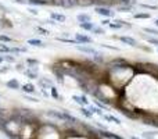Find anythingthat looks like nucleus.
<instances>
[{"label": "nucleus", "instance_id": "f257e3e1", "mask_svg": "<svg viewBox=\"0 0 158 139\" xmlns=\"http://www.w3.org/2000/svg\"><path fill=\"white\" fill-rule=\"evenodd\" d=\"M33 139H64V131L50 123L38 124Z\"/></svg>", "mask_w": 158, "mask_h": 139}, {"label": "nucleus", "instance_id": "f03ea898", "mask_svg": "<svg viewBox=\"0 0 158 139\" xmlns=\"http://www.w3.org/2000/svg\"><path fill=\"white\" fill-rule=\"evenodd\" d=\"M94 11L98 14V15H103L106 17V18H111V17H114V11L111 10V8L108 7H101V6H96L94 7Z\"/></svg>", "mask_w": 158, "mask_h": 139}, {"label": "nucleus", "instance_id": "7ed1b4c3", "mask_svg": "<svg viewBox=\"0 0 158 139\" xmlns=\"http://www.w3.org/2000/svg\"><path fill=\"white\" fill-rule=\"evenodd\" d=\"M77 49L79 52H83V53H87V54H92V56H103V53H100L97 49L94 47H90V46H82V45H77Z\"/></svg>", "mask_w": 158, "mask_h": 139}, {"label": "nucleus", "instance_id": "20e7f679", "mask_svg": "<svg viewBox=\"0 0 158 139\" xmlns=\"http://www.w3.org/2000/svg\"><path fill=\"white\" fill-rule=\"evenodd\" d=\"M75 41H77L79 45H90V43H93V39L90 38L89 35H85V33H77V35H75Z\"/></svg>", "mask_w": 158, "mask_h": 139}, {"label": "nucleus", "instance_id": "39448f33", "mask_svg": "<svg viewBox=\"0 0 158 139\" xmlns=\"http://www.w3.org/2000/svg\"><path fill=\"white\" fill-rule=\"evenodd\" d=\"M114 38L118 39V41H121L122 43L129 45V46H133V47L137 46V41L135 38H131V36H114Z\"/></svg>", "mask_w": 158, "mask_h": 139}, {"label": "nucleus", "instance_id": "423d86ee", "mask_svg": "<svg viewBox=\"0 0 158 139\" xmlns=\"http://www.w3.org/2000/svg\"><path fill=\"white\" fill-rule=\"evenodd\" d=\"M72 99H74L75 103H78L81 107H87L89 106V100H87V98L85 95H74L72 96Z\"/></svg>", "mask_w": 158, "mask_h": 139}, {"label": "nucleus", "instance_id": "0eeeda50", "mask_svg": "<svg viewBox=\"0 0 158 139\" xmlns=\"http://www.w3.org/2000/svg\"><path fill=\"white\" fill-rule=\"evenodd\" d=\"M94 139H122V138H119L118 135H115V134H111V132H106V131H104L103 134H98V132L96 131Z\"/></svg>", "mask_w": 158, "mask_h": 139}, {"label": "nucleus", "instance_id": "6e6552de", "mask_svg": "<svg viewBox=\"0 0 158 139\" xmlns=\"http://www.w3.org/2000/svg\"><path fill=\"white\" fill-rule=\"evenodd\" d=\"M21 90L24 92V95H33V93L36 92V89H35V85L33 84H24V85H21Z\"/></svg>", "mask_w": 158, "mask_h": 139}, {"label": "nucleus", "instance_id": "1a4fd4ad", "mask_svg": "<svg viewBox=\"0 0 158 139\" xmlns=\"http://www.w3.org/2000/svg\"><path fill=\"white\" fill-rule=\"evenodd\" d=\"M6 86H7L8 89H14V90L21 89V85H19V82L17 81V78H13V79H10V81H7L6 82Z\"/></svg>", "mask_w": 158, "mask_h": 139}, {"label": "nucleus", "instance_id": "9d476101", "mask_svg": "<svg viewBox=\"0 0 158 139\" xmlns=\"http://www.w3.org/2000/svg\"><path fill=\"white\" fill-rule=\"evenodd\" d=\"M50 18L53 20V21H58V22H65L67 17L64 15V14H60V13H50Z\"/></svg>", "mask_w": 158, "mask_h": 139}, {"label": "nucleus", "instance_id": "9b49d317", "mask_svg": "<svg viewBox=\"0 0 158 139\" xmlns=\"http://www.w3.org/2000/svg\"><path fill=\"white\" fill-rule=\"evenodd\" d=\"M77 18H78L79 24H81V22H92V15H90V14H86V13L78 14Z\"/></svg>", "mask_w": 158, "mask_h": 139}, {"label": "nucleus", "instance_id": "f8f14e48", "mask_svg": "<svg viewBox=\"0 0 158 139\" xmlns=\"http://www.w3.org/2000/svg\"><path fill=\"white\" fill-rule=\"evenodd\" d=\"M27 43H28V45H31V46H35V47H44V46H46V45H44L43 42L40 41V39H36V38L28 39Z\"/></svg>", "mask_w": 158, "mask_h": 139}, {"label": "nucleus", "instance_id": "ddd939ff", "mask_svg": "<svg viewBox=\"0 0 158 139\" xmlns=\"http://www.w3.org/2000/svg\"><path fill=\"white\" fill-rule=\"evenodd\" d=\"M24 74L31 79H38V70H31V68H27L24 71Z\"/></svg>", "mask_w": 158, "mask_h": 139}, {"label": "nucleus", "instance_id": "4468645a", "mask_svg": "<svg viewBox=\"0 0 158 139\" xmlns=\"http://www.w3.org/2000/svg\"><path fill=\"white\" fill-rule=\"evenodd\" d=\"M103 118L106 121H112V123H115V124H118V125H121V120L119 118H117L115 115H111V114H103Z\"/></svg>", "mask_w": 158, "mask_h": 139}, {"label": "nucleus", "instance_id": "2eb2a0df", "mask_svg": "<svg viewBox=\"0 0 158 139\" xmlns=\"http://www.w3.org/2000/svg\"><path fill=\"white\" fill-rule=\"evenodd\" d=\"M79 27H81L83 31H90V32H92L93 28H94V24H93V22H81Z\"/></svg>", "mask_w": 158, "mask_h": 139}, {"label": "nucleus", "instance_id": "dca6fc26", "mask_svg": "<svg viewBox=\"0 0 158 139\" xmlns=\"http://www.w3.org/2000/svg\"><path fill=\"white\" fill-rule=\"evenodd\" d=\"M87 109L90 110V113H92V114H97V115H100V117H103V114H104V113H103V110H101V109H98V107L90 106V104H89V106H87Z\"/></svg>", "mask_w": 158, "mask_h": 139}, {"label": "nucleus", "instance_id": "f3484780", "mask_svg": "<svg viewBox=\"0 0 158 139\" xmlns=\"http://www.w3.org/2000/svg\"><path fill=\"white\" fill-rule=\"evenodd\" d=\"M79 111H81V114L83 115V117H86V118H92L93 117V114L90 113V110L87 109V107H81V110H79Z\"/></svg>", "mask_w": 158, "mask_h": 139}, {"label": "nucleus", "instance_id": "a211bd4d", "mask_svg": "<svg viewBox=\"0 0 158 139\" xmlns=\"http://www.w3.org/2000/svg\"><path fill=\"white\" fill-rule=\"evenodd\" d=\"M132 7H133L132 4H121V6H117V10L123 11V13H128V11L132 10Z\"/></svg>", "mask_w": 158, "mask_h": 139}, {"label": "nucleus", "instance_id": "6ab92c4d", "mask_svg": "<svg viewBox=\"0 0 158 139\" xmlns=\"http://www.w3.org/2000/svg\"><path fill=\"white\" fill-rule=\"evenodd\" d=\"M156 135H158V132H153V131H146L142 134V137L144 139H154L156 138Z\"/></svg>", "mask_w": 158, "mask_h": 139}, {"label": "nucleus", "instance_id": "aec40b11", "mask_svg": "<svg viewBox=\"0 0 158 139\" xmlns=\"http://www.w3.org/2000/svg\"><path fill=\"white\" fill-rule=\"evenodd\" d=\"M92 32H93V33H96V35H104V33H106V29H104L103 27H98V25H94V28H93Z\"/></svg>", "mask_w": 158, "mask_h": 139}, {"label": "nucleus", "instance_id": "412c9836", "mask_svg": "<svg viewBox=\"0 0 158 139\" xmlns=\"http://www.w3.org/2000/svg\"><path fill=\"white\" fill-rule=\"evenodd\" d=\"M11 42H14L13 38H10V36L7 35H0V43H11Z\"/></svg>", "mask_w": 158, "mask_h": 139}, {"label": "nucleus", "instance_id": "4be33fe9", "mask_svg": "<svg viewBox=\"0 0 158 139\" xmlns=\"http://www.w3.org/2000/svg\"><path fill=\"white\" fill-rule=\"evenodd\" d=\"M144 39L148 42V43L154 45V46L158 47V38H156V36H144Z\"/></svg>", "mask_w": 158, "mask_h": 139}, {"label": "nucleus", "instance_id": "5701e85b", "mask_svg": "<svg viewBox=\"0 0 158 139\" xmlns=\"http://www.w3.org/2000/svg\"><path fill=\"white\" fill-rule=\"evenodd\" d=\"M2 57H3V60L7 61V63H15V56L14 54H4V56H2Z\"/></svg>", "mask_w": 158, "mask_h": 139}, {"label": "nucleus", "instance_id": "b1692460", "mask_svg": "<svg viewBox=\"0 0 158 139\" xmlns=\"http://www.w3.org/2000/svg\"><path fill=\"white\" fill-rule=\"evenodd\" d=\"M0 53H3V54H10V47L6 43H0Z\"/></svg>", "mask_w": 158, "mask_h": 139}, {"label": "nucleus", "instance_id": "393cba45", "mask_svg": "<svg viewBox=\"0 0 158 139\" xmlns=\"http://www.w3.org/2000/svg\"><path fill=\"white\" fill-rule=\"evenodd\" d=\"M35 31L36 32H40L42 35H44V36H47V35H50V32L47 29H44L43 27H35Z\"/></svg>", "mask_w": 158, "mask_h": 139}, {"label": "nucleus", "instance_id": "a878e982", "mask_svg": "<svg viewBox=\"0 0 158 139\" xmlns=\"http://www.w3.org/2000/svg\"><path fill=\"white\" fill-rule=\"evenodd\" d=\"M133 17L135 18H150V14L148 13H136V14H133Z\"/></svg>", "mask_w": 158, "mask_h": 139}, {"label": "nucleus", "instance_id": "bb28decb", "mask_svg": "<svg viewBox=\"0 0 158 139\" xmlns=\"http://www.w3.org/2000/svg\"><path fill=\"white\" fill-rule=\"evenodd\" d=\"M143 31H144V32H148V33H151V35H158V29H156V28H143Z\"/></svg>", "mask_w": 158, "mask_h": 139}, {"label": "nucleus", "instance_id": "cd10ccee", "mask_svg": "<svg viewBox=\"0 0 158 139\" xmlns=\"http://www.w3.org/2000/svg\"><path fill=\"white\" fill-rule=\"evenodd\" d=\"M27 64H28V67H36L39 64V61L33 60V59H27Z\"/></svg>", "mask_w": 158, "mask_h": 139}, {"label": "nucleus", "instance_id": "c85d7f7f", "mask_svg": "<svg viewBox=\"0 0 158 139\" xmlns=\"http://www.w3.org/2000/svg\"><path fill=\"white\" fill-rule=\"evenodd\" d=\"M108 27L110 28H111V29H121V28H123L122 27V25H121V24H118V22H110V24H108Z\"/></svg>", "mask_w": 158, "mask_h": 139}, {"label": "nucleus", "instance_id": "c756f323", "mask_svg": "<svg viewBox=\"0 0 158 139\" xmlns=\"http://www.w3.org/2000/svg\"><path fill=\"white\" fill-rule=\"evenodd\" d=\"M49 90H50V95H52L54 99H60V96H58V93H57V89H56V86H52Z\"/></svg>", "mask_w": 158, "mask_h": 139}, {"label": "nucleus", "instance_id": "7c9ffc66", "mask_svg": "<svg viewBox=\"0 0 158 139\" xmlns=\"http://www.w3.org/2000/svg\"><path fill=\"white\" fill-rule=\"evenodd\" d=\"M140 7H143V8H148V10H157V6H150V4H139Z\"/></svg>", "mask_w": 158, "mask_h": 139}, {"label": "nucleus", "instance_id": "2f4dec72", "mask_svg": "<svg viewBox=\"0 0 158 139\" xmlns=\"http://www.w3.org/2000/svg\"><path fill=\"white\" fill-rule=\"evenodd\" d=\"M15 70L21 71V72H24V71H25V67H24V64H22V63H17V64H15Z\"/></svg>", "mask_w": 158, "mask_h": 139}, {"label": "nucleus", "instance_id": "473e14b6", "mask_svg": "<svg viewBox=\"0 0 158 139\" xmlns=\"http://www.w3.org/2000/svg\"><path fill=\"white\" fill-rule=\"evenodd\" d=\"M8 71H10V67H3V68H0V74H4V72H8Z\"/></svg>", "mask_w": 158, "mask_h": 139}, {"label": "nucleus", "instance_id": "72a5a7b5", "mask_svg": "<svg viewBox=\"0 0 158 139\" xmlns=\"http://www.w3.org/2000/svg\"><path fill=\"white\" fill-rule=\"evenodd\" d=\"M110 22H111V21H110V18H104L103 21H101V25H108Z\"/></svg>", "mask_w": 158, "mask_h": 139}, {"label": "nucleus", "instance_id": "f704fd0d", "mask_svg": "<svg viewBox=\"0 0 158 139\" xmlns=\"http://www.w3.org/2000/svg\"><path fill=\"white\" fill-rule=\"evenodd\" d=\"M103 47H107V49H111V50H118L115 46H108V45H101Z\"/></svg>", "mask_w": 158, "mask_h": 139}, {"label": "nucleus", "instance_id": "c9c22d12", "mask_svg": "<svg viewBox=\"0 0 158 139\" xmlns=\"http://www.w3.org/2000/svg\"><path fill=\"white\" fill-rule=\"evenodd\" d=\"M29 11H31V13H32V14H35V15H36V14H38V11H36L35 8H29Z\"/></svg>", "mask_w": 158, "mask_h": 139}, {"label": "nucleus", "instance_id": "e433bc0d", "mask_svg": "<svg viewBox=\"0 0 158 139\" xmlns=\"http://www.w3.org/2000/svg\"><path fill=\"white\" fill-rule=\"evenodd\" d=\"M131 139H142V138H139V137H135V135H132Z\"/></svg>", "mask_w": 158, "mask_h": 139}, {"label": "nucleus", "instance_id": "4c0bfd02", "mask_svg": "<svg viewBox=\"0 0 158 139\" xmlns=\"http://www.w3.org/2000/svg\"><path fill=\"white\" fill-rule=\"evenodd\" d=\"M3 61H4V60H3V57H2V56H0V64H2Z\"/></svg>", "mask_w": 158, "mask_h": 139}, {"label": "nucleus", "instance_id": "58836bf2", "mask_svg": "<svg viewBox=\"0 0 158 139\" xmlns=\"http://www.w3.org/2000/svg\"><path fill=\"white\" fill-rule=\"evenodd\" d=\"M156 25H157V27H158V18L156 20Z\"/></svg>", "mask_w": 158, "mask_h": 139}, {"label": "nucleus", "instance_id": "ea45409f", "mask_svg": "<svg viewBox=\"0 0 158 139\" xmlns=\"http://www.w3.org/2000/svg\"><path fill=\"white\" fill-rule=\"evenodd\" d=\"M3 139H10V138H3Z\"/></svg>", "mask_w": 158, "mask_h": 139}, {"label": "nucleus", "instance_id": "a19ab883", "mask_svg": "<svg viewBox=\"0 0 158 139\" xmlns=\"http://www.w3.org/2000/svg\"><path fill=\"white\" fill-rule=\"evenodd\" d=\"M157 52H158V49H157Z\"/></svg>", "mask_w": 158, "mask_h": 139}]
</instances>
